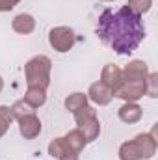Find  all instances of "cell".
Returning a JSON list of instances; mask_svg holds the SVG:
<instances>
[{"instance_id": "obj_1", "label": "cell", "mask_w": 158, "mask_h": 160, "mask_svg": "<svg viewBox=\"0 0 158 160\" xmlns=\"http://www.w3.org/2000/svg\"><path fill=\"white\" fill-rule=\"evenodd\" d=\"M97 36L116 54L128 56L145 39V26L138 13L128 9V6H123L116 13L112 9H104L101 13Z\"/></svg>"}, {"instance_id": "obj_2", "label": "cell", "mask_w": 158, "mask_h": 160, "mask_svg": "<svg viewBox=\"0 0 158 160\" xmlns=\"http://www.w3.org/2000/svg\"><path fill=\"white\" fill-rule=\"evenodd\" d=\"M156 127L151 132H141L132 140L121 143L119 160H151L156 155Z\"/></svg>"}, {"instance_id": "obj_3", "label": "cell", "mask_w": 158, "mask_h": 160, "mask_svg": "<svg viewBox=\"0 0 158 160\" xmlns=\"http://www.w3.org/2000/svg\"><path fill=\"white\" fill-rule=\"evenodd\" d=\"M50 73H52V62L45 54L30 58L24 65V78L28 86H39L47 89L50 86Z\"/></svg>"}, {"instance_id": "obj_4", "label": "cell", "mask_w": 158, "mask_h": 160, "mask_svg": "<svg viewBox=\"0 0 158 160\" xmlns=\"http://www.w3.org/2000/svg\"><path fill=\"white\" fill-rule=\"evenodd\" d=\"M73 116H75L77 128H80V130L84 132V136H86V142H87V143L95 142V140L99 138V134H101V121L97 118V110L87 104L86 108L75 112Z\"/></svg>"}, {"instance_id": "obj_5", "label": "cell", "mask_w": 158, "mask_h": 160, "mask_svg": "<svg viewBox=\"0 0 158 160\" xmlns=\"http://www.w3.org/2000/svg\"><path fill=\"white\" fill-rule=\"evenodd\" d=\"M77 43V34L71 26H54L48 32V45L56 52H69Z\"/></svg>"}, {"instance_id": "obj_6", "label": "cell", "mask_w": 158, "mask_h": 160, "mask_svg": "<svg viewBox=\"0 0 158 160\" xmlns=\"http://www.w3.org/2000/svg\"><path fill=\"white\" fill-rule=\"evenodd\" d=\"M145 80H140V82H126V80H123V84L114 91V97H117V99L125 101V102H138L147 91Z\"/></svg>"}, {"instance_id": "obj_7", "label": "cell", "mask_w": 158, "mask_h": 160, "mask_svg": "<svg viewBox=\"0 0 158 160\" xmlns=\"http://www.w3.org/2000/svg\"><path fill=\"white\" fill-rule=\"evenodd\" d=\"M17 123H19V132H21V136L24 140H36L41 134V130H43V123L36 116V112L17 119Z\"/></svg>"}, {"instance_id": "obj_8", "label": "cell", "mask_w": 158, "mask_h": 160, "mask_svg": "<svg viewBox=\"0 0 158 160\" xmlns=\"http://www.w3.org/2000/svg\"><path fill=\"white\" fill-rule=\"evenodd\" d=\"M123 73V80L126 82H140V80H145L149 77V65L143 62V60H130L125 69H121Z\"/></svg>"}, {"instance_id": "obj_9", "label": "cell", "mask_w": 158, "mask_h": 160, "mask_svg": "<svg viewBox=\"0 0 158 160\" xmlns=\"http://www.w3.org/2000/svg\"><path fill=\"white\" fill-rule=\"evenodd\" d=\"M87 101H91L93 104H97V106H106V104H110L112 102V99H114V93L110 91V88H106L101 80L99 82H93L91 86H89V89H87Z\"/></svg>"}, {"instance_id": "obj_10", "label": "cell", "mask_w": 158, "mask_h": 160, "mask_svg": "<svg viewBox=\"0 0 158 160\" xmlns=\"http://www.w3.org/2000/svg\"><path fill=\"white\" fill-rule=\"evenodd\" d=\"M101 82L106 88H110V91L114 93L119 86L123 84V73H121V69H119L117 65H114V63H106L102 67V71H101Z\"/></svg>"}, {"instance_id": "obj_11", "label": "cell", "mask_w": 158, "mask_h": 160, "mask_svg": "<svg viewBox=\"0 0 158 160\" xmlns=\"http://www.w3.org/2000/svg\"><path fill=\"white\" fill-rule=\"evenodd\" d=\"M62 138H63V143H65L67 151H69V153H75V155H80V153L86 149V145H87L86 136H84V132H82L80 128L69 130V132H67L65 136H62Z\"/></svg>"}, {"instance_id": "obj_12", "label": "cell", "mask_w": 158, "mask_h": 160, "mask_svg": "<svg viewBox=\"0 0 158 160\" xmlns=\"http://www.w3.org/2000/svg\"><path fill=\"white\" fill-rule=\"evenodd\" d=\"M117 118L126 125H134L143 118V108L138 102H125L117 110Z\"/></svg>"}, {"instance_id": "obj_13", "label": "cell", "mask_w": 158, "mask_h": 160, "mask_svg": "<svg viewBox=\"0 0 158 160\" xmlns=\"http://www.w3.org/2000/svg\"><path fill=\"white\" fill-rule=\"evenodd\" d=\"M11 28H13V32H17L21 36H28L36 30V19L30 13H19L13 17Z\"/></svg>"}, {"instance_id": "obj_14", "label": "cell", "mask_w": 158, "mask_h": 160, "mask_svg": "<svg viewBox=\"0 0 158 160\" xmlns=\"http://www.w3.org/2000/svg\"><path fill=\"white\" fill-rule=\"evenodd\" d=\"M34 110L36 108H41L45 102H47V89L45 88H39V86H28L24 97H22Z\"/></svg>"}, {"instance_id": "obj_15", "label": "cell", "mask_w": 158, "mask_h": 160, "mask_svg": "<svg viewBox=\"0 0 158 160\" xmlns=\"http://www.w3.org/2000/svg\"><path fill=\"white\" fill-rule=\"evenodd\" d=\"M87 102H89V101H87V95L82 93V91H75V93L67 95L65 101H63L65 108H67L71 114H75V112H78V110H82V108H86Z\"/></svg>"}, {"instance_id": "obj_16", "label": "cell", "mask_w": 158, "mask_h": 160, "mask_svg": "<svg viewBox=\"0 0 158 160\" xmlns=\"http://www.w3.org/2000/svg\"><path fill=\"white\" fill-rule=\"evenodd\" d=\"M9 112H11V116H13V119H21V118H24V116H28V114H34L36 110L24 101V99H19V101H15L11 106H9Z\"/></svg>"}, {"instance_id": "obj_17", "label": "cell", "mask_w": 158, "mask_h": 160, "mask_svg": "<svg viewBox=\"0 0 158 160\" xmlns=\"http://www.w3.org/2000/svg\"><path fill=\"white\" fill-rule=\"evenodd\" d=\"M13 116L9 112V106H0V138H4L9 130V127L13 125Z\"/></svg>"}, {"instance_id": "obj_18", "label": "cell", "mask_w": 158, "mask_h": 160, "mask_svg": "<svg viewBox=\"0 0 158 160\" xmlns=\"http://www.w3.org/2000/svg\"><path fill=\"white\" fill-rule=\"evenodd\" d=\"M69 151H67V147H65V143H63V138H54L50 143H48V155L52 157V158H60V157H63V155H67Z\"/></svg>"}, {"instance_id": "obj_19", "label": "cell", "mask_w": 158, "mask_h": 160, "mask_svg": "<svg viewBox=\"0 0 158 160\" xmlns=\"http://www.w3.org/2000/svg\"><path fill=\"white\" fill-rule=\"evenodd\" d=\"M128 9H132L134 13H138L140 17L143 15V13H147L149 9H151V6H153V0H128Z\"/></svg>"}, {"instance_id": "obj_20", "label": "cell", "mask_w": 158, "mask_h": 160, "mask_svg": "<svg viewBox=\"0 0 158 160\" xmlns=\"http://www.w3.org/2000/svg\"><path fill=\"white\" fill-rule=\"evenodd\" d=\"M147 84V91L145 95H149L151 99H156L158 97V73H149V77L145 80Z\"/></svg>"}, {"instance_id": "obj_21", "label": "cell", "mask_w": 158, "mask_h": 160, "mask_svg": "<svg viewBox=\"0 0 158 160\" xmlns=\"http://www.w3.org/2000/svg\"><path fill=\"white\" fill-rule=\"evenodd\" d=\"M21 0H0V13H6V11H11Z\"/></svg>"}, {"instance_id": "obj_22", "label": "cell", "mask_w": 158, "mask_h": 160, "mask_svg": "<svg viewBox=\"0 0 158 160\" xmlns=\"http://www.w3.org/2000/svg\"><path fill=\"white\" fill-rule=\"evenodd\" d=\"M58 160H80V158H78V155H75V153H67V155L60 157Z\"/></svg>"}, {"instance_id": "obj_23", "label": "cell", "mask_w": 158, "mask_h": 160, "mask_svg": "<svg viewBox=\"0 0 158 160\" xmlns=\"http://www.w3.org/2000/svg\"><path fill=\"white\" fill-rule=\"evenodd\" d=\"M4 89V78H2V75H0V91Z\"/></svg>"}, {"instance_id": "obj_24", "label": "cell", "mask_w": 158, "mask_h": 160, "mask_svg": "<svg viewBox=\"0 0 158 160\" xmlns=\"http://www.w3.org/2000/svg\"><path fill=\"white\" fill-rule=\"evenodd\" d=\"M101 2H114V0H101Z\"/></svg>"}]
</instances>
